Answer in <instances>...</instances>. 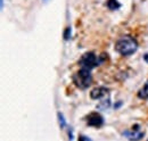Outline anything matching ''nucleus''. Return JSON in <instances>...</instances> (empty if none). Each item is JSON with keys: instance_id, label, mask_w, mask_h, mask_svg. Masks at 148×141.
Here are the masks:
<instances>
[{"instance_id": "obj_7", "label": "nucleus", "mask_w": 148, "mask_h": 141, "mask_svg": "<svg viewBox=\"0 0 148 141\" xmlns=\"http://www.w3.org/2000/svg\"><path fill=\"white\" fill-rule=\"evenodd\" d=\"M138 97L141 98V99H147L148 98V82L143 87V88L139 90L138 92Z\"/></svg>"}, {"instance_id": "obj_14", "label": "nucleus", "mask_w": 148, "mask_h": 141, "mask_svg": "<svg viewBox=\"0 0 148 141\" xmlns=\"http://www.w3.org/2000/svg\"><path fill=\"white\" fill-rule=\"evenodd\" d=\"M43 1H47V0H43Z\"/></svg>"}, {"instance_id": "obj_6", "label": "nucleus", "mask_w": 148, "mask_h": 141, "mask_svg": "<svg viewBox=\"0 0 148 141\" xmlns=\"http://www.w3.org/2000/svg\"><path fill=\"white\" fill-rule=\"evenodd\" d=\"M123 136L127 137V138H129V139H131V140H139V139H143L144 132L132 130V131H125V132H123Z\"/></svg>"}, {"instance_id": "obj_5", "label": "nucleus", "mask_w": 148, "mask_h": 141, "mask_svg": "<svg viewBox=\"0 0 148 141\" xmlns=\"http://www.w3.org/2000/svg\"><path fill=\"white\" fill-rule=\"evenodd\" d=\"M107 94H108V90L104 87H98V88H95L90 91L91 99H100Z\"/></svg>"}, {"instance_id": "obj_3", "label": "nucleus", "mask_w": 148, "mask_h": 141, "mask_svg": "<svg viewBox=\"0 0 148 141\" xmlns=\"http://www.w3.org/2000/svg\"><path fill=\"white\" fill-rule=\"evenodd\" d=\"M98 64H99L98 58L96 57V55L93 53H86L80 59V66L89 68V70H92L93 67H96Z\"/></svg>"}, {"instance_id": "obj_2", "label": "nucleus", "mask_w": 148, "mask_h": 141, "mask_svg": "<svg viewBox=\"0 0 148 141\" xmlns=\"http://www.w3.org/2000/svg\"><path fill=\"white\" fill-rule=\"evenodd\" d=\"M91 70L86 68V67H81L79 72H76L73 75V82L74 84L80 89L88 88L92 81V76H91Z\"/></svg>"}, {"instance_id": "obj_8", "label": "nucleus", "mask_w": 148, "mask_h": 141, "mask_svg": "<svg viewBox=\"0 0 148 141\" xmlns=\"http://www.w3.org/2000/svg\"><path fill=\"white\" fill-rule=\"evenodd\" d=\"M106 6L112 9V10H115V9H119L121 7V3L117 1V0H107L106 2Z\"/></svg>"}, {"instance_id": "obj_11", "label": "nucleus", "mask_w": 148, "mask_h": 141, "mask_svg": "<svg viewBox=\"0 0 148 141\" xmlns=\"http://www.w3.org/2000/svg\"><path fill=\"white\" fill-rule=\"evenodd\" d=\"M70 35H71V29H70V27H67V29L65 30V34H64V39H65V40H67V39L70 38Z\"/></svg>"}, {"instance_id": "obj_1", "label": "nucleus", "mask_w": 148, "mask_h": 141, "mask_svg": "<svg viewBox=\"0 0 148 141\" xmlns=\"http://www.w3.org/2000/svg\"><path fill=\"white\" fill-rule=\"evenodd\" d=\"M138 49V43L137 41L129 35L120 38L116 43H115V50L122 56H130L134 53Z\"/></svg>"}, {"instance_id": "obj_12", "label": "nucleus", "mask_w": 148, "mask_h": 141, "mask_svg": "<svg viewBox=\"0 0 148 141\" xmlns=\"http://www.w3.org/2000/svg\"><path fill=\"white\" fill-rule=\"evenodd\" d=\"M144 58H145V60H146V62L148 63V53H146V55L144 56Z\"/></svg>"}, {"instance_id": "obj_9", "label": "nucleus", "mask_w": 148, "mask_h": 141, "mask_svg": "<svg viewBox=\"0 0 148 141\" xmlns=\"http://www.w3.org/2000/svg\"><path fill=\"white\" fill-rule=\"evenodd\" d=\"M110 106H111V100H110V98H107V99L103 100L99 105L97 106V108L100 109V110H106L107 108H110Z\"/></svg>"}, {"instance_id": "obj_4", "label": "nucleus", "mask_w": 148, "mask_h": 141, "mask_svg": "<svg viewBox=\"0 0 148 141\" xmlns=\"http://www.w3.org/2000/svg\"><path fill=\"white\" fill-rule=\"evenodd\" d=\"M86 120H87V124L88 125H90V126H95V127H99V126H101L103 124H104V117L100 115V114H98V113H90L87 117H86Z\"/></svg>"}, {"instance_id": "obj_10", "label": "nucleus", "mask_w": 148, "mask_h": 141, "mask_svg": "<svg viewBox=\"0 0 148 141\" xmlns=\"http://www.w3.org/2000/svg\"><path fill=\"white\" fill-rule=\"evenodd\" d=\"M58 120H59V125H60V127L64 129V127L66 126V122H65V118H64V116H63L62 113H58Z\"/></svg>"}, {"instance_id": "obj_13", "label": "nucleus", "mask_w": 148, "mask_h": 141, "mask_svg": "<svg viewBox=\"0 0 148 141\" xmlns=\"http://www.w3.org/2000/svg\"><path fill=\"white\" fill-rule=\"evenodd\" d=\"M3 7V0H1V8Z\"/></svg>"}]
</instances>
